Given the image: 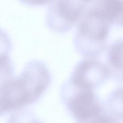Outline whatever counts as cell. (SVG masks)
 Listing matches in <instances>:
<instances>
[{"label":"cell","mask_w":123,"mask_h":123,"mask_svg":"<svg viewBox=\"0 0 123 123\" xmlns=\"http://www.w3.org/2000/svg\"><path fill=\"white\" fill-rule=\"evenodd\" d=\"M49 71L39 61L30 62L21 74L0 84V116L36 102L47 88Z\"/></svg>","instance_id":"6da1fadb"},{"label":"cell","mask_w":123,"mask_h":123,"mask_svg":"<svg viewBox=\"0 0 123 123\" xmlns=\"http://www.w3.org/2000/svg\"><path fill=\"white\" fill-rule=\"evenodd\" d=\"M111 24L93 5L88 1L79 20L74 37L78 52L86 58H96L105 49Z\"/></svg>","instance_id":"7a4b0ae2"},{"label":"cell","mask_w":123,"mask_h":123,"mask_svg":"<svg viewBox=\"0 0 123 123\" xmlns=\"http://www.w3.org/2000/svg\"><path fill=\"white\" fill-rule=\"evenodd\" d=\"M62 91V97L69 113L78 123L90 120L103 110V103L96 89L67 82Z\"/></svg>","instance_id":"3957f363"},{"label":"cell","mask_w":123,"mask_h":123,"mask_svg":"<svg viewBox=\"0 0 123 123\" xmlns=\"http://www.w3.org/2000/svg\"><path fill=\"white\" fill-rule=\"evenodd\" d=\"M88 1H60L50 7L48 17L49 27L58 31L70 29L82 16Z\"/></svg>","instance_id":"277c9868"},{"label":"cell","mask_w":123,"mask_h":123,"mask_svg":"<svg viewBox=\"0 0 123 123\" xmlns=\"http://www.w3.org/2000/svg\"><path fill=\"white\" fill-rule=\"evenodd\" d=\"M105 66L108 77L117 82H123V37L115 40L109 46Z\"/></svg>","instance_id":"5b68a950"},{"label":"cell","mask_w":123,"mask_h":123,"mask_svg":"<svg viewBox=\"0 0 123 123\" xmlns=\"http://www.w3.org/2000/svg\"><path fill=\"white\" fill-rule=\"evenodd\" d=\"M94 4L111 25L123 27V0H99Z\"/></svg>","instance_id":"8992f818"},{"label":"cell","mask_w":123,"mask_h":123,"mask_svg":"<svg viewBox=\"0 0 123 123\" xmlns=\"http://www.w3.org/2000/svg\"><path fill=\"white\" fill-rule=\"evenodd\" d=\"M103 105L106 112L116 119H123V86L113 90Z\"/></svg>","instance_id":"52a82bcc"},{"label":"cell","mask_w":123,"mask_h":123,"mask_svg":"<svg viewBox=\"0 0 123 123\" xmlns=\"http://www.w3.org/2000/svg\"><path fill=\"white\" fill-rule=\"evenodd\" d=\"M6 123H43L32 113L27 111H19L12 114Z\"/></svg>","instance_id":"ba28073f"}]
</instances>
